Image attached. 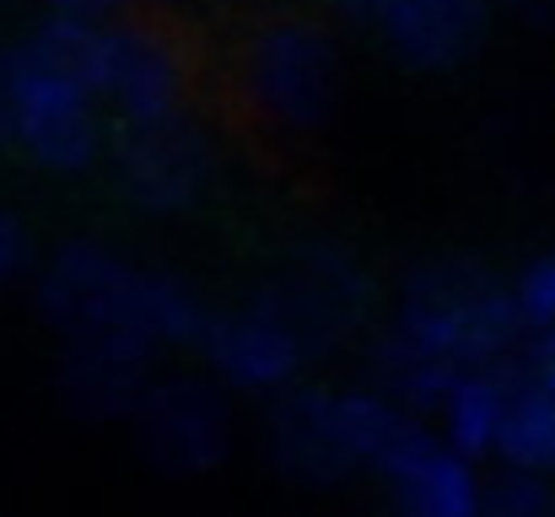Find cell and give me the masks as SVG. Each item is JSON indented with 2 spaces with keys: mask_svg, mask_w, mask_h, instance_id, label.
Returning <instances> with one entry per match:
<instances>
[{
  "mask_svg": "<svg viewBox=\"0 0 555 517\" xmlns=\"http://www.w3.org/2000/svg\"><path fill=\"white\" fill-rule=\"evenodd\" d=\"M518 345L524 329L496 270L480 259H431L404 281L393 319L372 345V388L431 421L459 372L496 366Z\"/></svg>",
  "mask_w": 555,
  "mask_h": 517,
  "instance_id": "6da1fadb",
  "label": "cell"
},
{
  "mask_svg": "<svg viewBox=\"0 0 555 517\" xmlns=\"http://www.w3.org/2000/svg\"><path fill=\"white\" fill-rule=\"evenodd\" d=\"M38 313L60 340H125L152 356L194 345L205 302L173 270L125 259L108 243H60L38 270Z\"/></svg>",
  "mask_w": 555,
  "mask_h": 517,
  "instance_id": "7a4b0ae2",
  "label": "cell"
},
{
  "mask_svg": "<svg viewBox=\"0 0 555 517\" xmlns=\"http://www.w3.org/2000/svg\"><path fill=\"white\" fill-rule=\"evenodd\" d=\"M0 152L54 178H81L103 157V108L92 87L33 33L0 43Z\"/></svg>",
  "mask_w": 555,
  "mask_h": 517,
  "instance_id": "3957f363",
  "label": "cell"
},
{
  "mask_svg": "<svg viewBox=\"0 0 555 517\" xmlns=\"http://www.w3.org/2000/svg\"><path fill=\"white\" fill-rule=\"evenodd\" d=\"M87 87H92L98 108L114 114L119 130H130V125L184 114L189 65L168 33L108 16V22H92Z\"/></svg>",
  "mask_w": 555,
  "mask_h": 517,
  "instance_id": "277c9868",
  "label": "cell"
},
{
  "mask_svg": "<svg viewBox=\"0 0 555 517\" xmlns=\"http://www.w3.org/2000/svg\"><path fill=\"white\" fill-rule=\"evenodd\" d=\"M248 98L281 130H319L340 103V49L319 22H270L248 43Z\"/></svg>",
  "mask_w": 555,
  "mask_h": 517,
  "instance_id": "5b68a950",
  "label": "cell"
},
{
  "mask_svg": "<svg viewBox=\"0 0 555 517\" xmlns=\"http://www.w3.org/2000/svg\"><path fill=\"white\" fill-rule=\"evenodd\" d=\"M216 172H221V152L189 114H168V119L119 130L114 189L146 216L194 210L216 189Z\"/></svg>",
  "mask_w": 555,
  "mask_h": 517,
  "instance_id": "8992f818",
  "label": "cell"
},
{
  "mask_svg": "<svg viewBox=\"0 0 555 517\" xmlns=\"http://www.w3.org/2000/svg\"><path fill=\"white\" fill-rule=\"evenodd\" d=\"M130 426L146 464L173 480L210 475L232 453V404L210 377H189V372L152 377L141 404L130 410Z\"/></svg>",
  "mask_w": 555,
  "mask_h": 517,
  "instance_id": "52a82bcc",
  "label": "cell"
},
{
  "mask_svg": "<svg viewBox=\"0 0 555 517\" xmlns=\"http://www.w3.org/2000/svg\"><path fill=\"white\" fill-rule=\"evenodd\" d=\"M194 350L205 356L210 377L221 388H237V393H286L302 383L313 350L308 340L254 292L232 308H205V324L194 335Z\"/></svg>",
  "mask_w": 555,
  "mask_h": 517,
  "instance_id": "ba28073f",
  "label": "cell"
},
{
  "mask_svg": "<svg viewBox=\"0 0 555 517\" xmlns=\"http://www.w3.org/2000/svg\"><path fill=\"white\" fill-rule=\"evenodd\" d=\"M259 297L308 340L313 356H324L330 345L357 335V324L367 319L372 286H367V270L340 243H302L259 286Z\"/></svg>",
  "mask_w": 555,
  "mask_h": 517,
  "instance_id": "9c48e42d",
  "label": "cell"
},
{
  "mask_svg": "<svg viewBox=\"0 0 555 517\" xmlns=\"http://www.w3.org/2000/svg\"><path fill=\"white\" fill-rule=\"evenodd\" d=\"M410 70H453L480 54L491 0H340Z\"/></svg>",
  "mask_w": 555,
  "mask_h": 517,
  "instance_id": "30bf717a",
  "label": "cell"
},
{
  "mask_svg": "<svg viewBox=\"0 0 555 517\" xmlns=\"http://www.w3.org/2000/svg\"><path fill=\"white\" fill-rule=\"evenodd\" d=\"M399 517H480V469L453 453L426 421H410L372 464Z\"/></svg>",
  "mask_w": 555,
  "mask_h": 517,
  "instance_id": "8fae6325",
  "label": "cell"
},
{
  "mask_svg": "<svg viewBox=\"0 0 555 517\" xmlns=\"http://www.w3.org/2000/svg\"><path fill=\"white\" fill-rule=\"evenodd\" d=\"M270 458L297 486H340L357 475L351 431H346V399L340 388L297 383L275 393L270 410Z\"/></svg>",
  "mask_w": 555,
  "mask_h": 517,
  "instance_id": "7c38bea8",
  "label": "cell"
},
{
  "mask_svg": "<svg viewBox=\"0 0 555 517\" xmlns=\"http://www.w3.org/2000/svg\"><path fill=\"white\" fill-rule=\"evenodd\" d=\"M496 458L507 469L555 480V329L524 335L507 356V421Z\"/></svg>",
  "mask_w": 555,
  "mask_h": 517,
  "instance_id": "4fadbf2b",
  "label": "cell"
},
{
  "mask_svg": "<svg viewBox=\"0 0 555 517\" xmlns=\"http://www.w3.org/2000/svg\"><path fill=\"white\" fill-rule=\"evenodd\" d=\"M152 377L157 356L125 340H65L60 356V399L81 421H130Z\"/></svg>",
  "mask_w": 555,
  "mask_h": 517,
  "instance_id": "5bb4252c",
  "label": "cell"
},
{
  "mask_svg": "<svg viewBox=\"0 0 555 517\" xmlns=\"http://www.w3.org/2000/svg\"><path fill=\"white\" fill-rule=\"evenodd\" d=\"M431 421H437V437L453 453H464L469 464L496 458V437H502V421H507V361L459 372L448 383L442 404L431 410Z\"/></svg>",
  "mask_w": 555,
  "mask_h": 517,
  "instance_id": "9a60e30c",
  "label": "cell"
},
{
  "mask_svg": "<svg viewBox=\"0 0 555 517\" xmlns=\"http://www.w3.org/2000/svg\"><path fill=\"white\" fill-rule=\"evenodd\" d=\"M507 297H513V313H518V329H524V335L555 329V248L534 254V259L507 281Z\"/></svg>",
  "mask_w": 555,
  "mask_h": 517,
  "instance_id": "2e32d148",
  "label": "cell"
},
{
  "mask_svg": "<svg viewBox=\"0 0 555 517\" xmlns=\"http://www.w3.org/2000/svg\"><path fill=\"white\" fill-rule=\"evenodd\" d=\"M480 517H555V480L507 469L480 491Z\"/></svg>",
  "mask_w": 555,
  "mask_h": 517,
  "instance_id": "e0dca14e",
  "label": "cell"
},
{
  "mask_svg": "<svg viewBox=\"0 0 555 517\" xmlns=\"http://www.w3.org/2000/svg\"><path fill=\"white\" fill-rule=\"evenodd\" d=\"M27 264H33V232H27V221L11 205H0V292L11 281H22Z\"/></svg>",
  "mask_w": 555,
  "mask_h": 517,
  "instance_id": "ac0fdd59",
  "label": "cell"
},
{
  "mask_svg": "<svg viewBox=\"0 0 555 517\" xmlns=\"http://www.w3.org/2000/svg\"><path fill=\"white\" fill-rule=\"evenodd\" d=\"M130 0H54V11H65V16H92V22H108V16H119Z\"/></svg>",
  "mask_w": 555,
  "mask_h": 517,
  "instance_id": "d6986e66",
  "label": "cell"
},
{
  "mask_svg": "<svg viewBox=\"0 0 555 517\" xmlns=\"http://www.w3.org/2000/svg\"><path fill=\"white\" fill-rule=\"evenodd\" d=\"M529 27H545V33H555V0H507Z\"/></svg>",
  "mask_w": 555,
  "mask_h": 517,
  "instance_id": "ffe728a7",
  "label": "cell"
}]
</instances>
